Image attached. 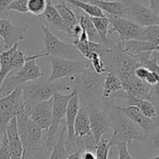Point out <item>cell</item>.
Returning <instances> with one entry per match:
<instances>
[{"instance_id": "603a6c76", "label": "cell", "mask_w": 159, "mask_h": 159, "mask_svg": "<svg viewBox=\"0 0 159 159\" xmlns=\"http://www.w3.org/2000/svg\"><path fill=\"white\" fill-rule=\"evenodd\" d=\"M134 58L140 64V66L147 68L150 72H154L159 76V52H144L137 54Z\"/></svg>"}, {"instance_id": "7c38bea8", "label": "cell", "mask_w": 159, "mask_h": 159, "mask_svg": "<svg viewBox=\"0 0 159 159\" xmlns=\"http://www.w3.org/2000/svg\"><path fill=\"white\" fill-rule=\"evenodd\" d=\"M89 111V121L91 133L97 143L103 138V135L111 128L110 105L106 104L103 110H99L95 105L87 106Z\"/></svg>"}, {"instance_id": "ffe728a7", "label": "cell", "mask_w": 159, "mask_h": 159, "mask_svg": "<svg viewBox=\"0 0 159 159\" xmlns=\"http://www.w3.org/2000/svg\"><path fill=\"white\" fill-rule=\"evenodd\" d=\"M39 18L46 21L48 25H51L53 27H55L56 29L65 32L66 35L68 34V28L63 22L61 16L59 15L54 5L52 4V0H47V8L45 10V11L43 12V14Z\"/></svg>"}, {"instance_id": "8fae6325", "label": "cell", "mask_w": 159, "mask_h": 159, "mask_svg": "<svg viewBox=\"0 0 159 159\" xmlns=\"http://www.w3.org/2000/svg\"><path fill=\"white\" fill-rule=\"evenodd\" d=\"M22 98V87H17L6 97L0 98V138L6 134L11 120L16 117L17 105Z\"/></svg>"}, {"instance_id": "ab89813d", "label": "cell", "mask_w": 159, "mask_h": 159, "mask_svg": "<svg viewBox=\"0 0 159 159\" xmlns=\"http://www.w3.org/2000/svg\"><path fill=\"white\" fill-rule=\"evenodd\" d=\"M82 151L83 150H80V151H77L75 152H72V153L68 154V156L66 157V159H80V155H81Z\"/></svg>"}, {"instance_id": "836d02e7", "label": "cell", "mask_w": 159, "mask_h": 159, "mask_svg": "<svg viewBox=\"0 0 159 159\" xmlns=\"http://www.w3.org/2000/svg\"><path fill=\"white\" fill-rule=\"evenodd\" d=\"M0 159H11L9 142L6 134L1 139V143H0Z\"/></svg>"}, {"instance_id": "60d3db41", "label": "cell", "mask_w": 159, "mask_h": 159, "mask_svg": "<svg viewBox=\"0 0 159 159\" xmlns=\"http://www.w3.org/2000/svg\"><path fill=\"white\" fill-rule=\"evenodd\" d=\"M79 1H83V2H86V3H93L95 0H79Z\"/></svg>"}, {"instance_id": "277c9868", "label": "cell", "mask_w": 159, "mask_h": 159, "mask_svg": "<svg viewBox=\"0 0 159 159\" xmlns=\"http://www.w3.org/2000/svg\"><path fill=\"white\" fill-rule=\"evenodd\" d=\"M16 120L18 133L23 142L25 156L29 153L35 154L42 151L44 132L26 115H19L16 117Z\"/></svg>"}, {"instance_id": "d4e9b609", "label": "cell", "mask_w": 159, "mask_h": 159, "mask_svg": "<svg viewBox=\"0 0 159 159\" xmlns=\"http://www.w3.org/2000/svg\"><path fill=\"white\" fill-rule=\"evenodd\" d=\"M66 124L62 123V129L60 131V135L55 145L52 147L51 151V154L49 159H66L68 156V152L66 146Z\"/></svg>"}, {"instance_id": "d6a6232c", "label": "cell", "mask_w": 159, "mask_h": 159, "mask_svg": "<svg viewBox=\"0 0 159 159\" xmlns=\"http://www.w3.org/2000/svg\"><path fill=\"white\" fill-rule=\"evenodd\" d=\"M142 142H146L148 143V145L154 150L159 149V131H154L152 133H148L145 134Z\"/></svg>"}, {"instance_id": "5bb4252c", "label": "cell", "mask_w": 159, "mask_h": 159, "mask_svg": "<svg viewBox=\"0 0 159 159\" xmlns=\"http://www.w3.org/2000/svg\"><path fill=\"white\" fill-rule=\"evenodd\" d=\"M52 98L38 103L37 105L32 107L26 116L45 133L52 125Z\"/></svg>"}, {"instance_id": "ba28073f", "label": "cell", "mask_w": 159, "mask_h": 159, "mask_svg": "<svg viewBox=\"0 0 159 159\" xmlns=\"http://www.w3.org/2000/svg\"><path fill=\"white\" fill-rule=\"evenodd\" d=\"M43 43H44V52L49 56H54L64 59H70L79 53L77 49L73 44L66 43L57 38L50 29L48 24H43Z\"/></svg>"}, {"instance_id": "3957f363", "label": "cell", "mask_w": 159, "mask_h": 159, "mask_svg": "<svg viewBox=\"0 0 159 159\" xmlns=\"http://www.w3.org/2000/svg\"><path fill=\"white\" fill-rule=\"evenodd\" d=\"M40 66L37 63V59L28 60L18 70L11 72L4 80L3 84L0 88V98H3L11 94L17 87H21L24 84L36 81L42 78Z\"/></svg>"}, {"instance_id": "f6af8a7d", "label": "cell", "mask_w": 159, "mask_h": 159, "mask_svg": "<svg viewBox=\"0 0 159 159\" xmlns=\"http://www.w3.org/2000/svg\"><path fill=\"white\" fill-rule=\"evenodd\" d=\"M0 49H1V45H0Z\"/></svg>"}, {"instance_id": "52a82bcc", "label": "cell", "mask_w": 159, "mask_h": 159, "mask_svg": "<svg viewBox=\"0 0 159 159\" xmlns=\"http://www.w3.org/2000/svg\"><path fill=\"white\" fill-rule=\"evenodd\" d=\"M52 72L48 79L49 83H53L57 80L71 78L81 75L87 68L91 67L89 61H79L72 59H64L51 56Z\"/></svg>"}, {"instance_id": "2e32d148", "label": "cell", "mask_w": 159, "mask_h": 159, "mask_svg": "<svg viewBox=\"0 0 159 159\" xmlns=\"http://www.w3.org/2000/svg\"><path fill=\"white\" fill-rule=\"evenodd\" d=\"M6 136L9 142L11 159H23L25 149L18 133L16 117L12 118L6 128Z\"/></svg>"}, {"instance_id": "30bf717a", "label": "cell", "mask_w": 159, "mask_h": 159, "mask_svg": "<svg viewBox=\"0 0 159 159\" xmlns=\"http://www.w3.org/2000/svg\"><path fill=\"white\" fill-rule=\"evenodd\" d=\"M108 19L111 24L110 34L115 32L119 36L117 42L128 40H141L144 27L126 18L116 17Z\"/></svg>"}, {"instance_id": "4fadbf2b", "label": "cell", "mask_w": 159, "mask_h": 159, "mask_svg": "<svg viewBox=\"0 0 159 159\" xmlns=\"http://www.w3.org/2000/svg\"><path fill=\"white\" fill-rule=\"evenodd\" d=\"M27 27V25L24 27L16 26L11 20L0 18V39L3 40V47L8 50L21 41H25Z\"/></svg>"}, {"instance_id": "83f0119b", "label": "cell", "mask_w": 159, "mask_h": 159, "mask_svg": "<svg viewBox=\"0 0 159 159\" xmlns=\"http://www.w3.org/2000/svg\"><path fill=\"white\" fill-rule=\"evenodd\" d=\"M54 7H55L56 11H58L59 15L61 16L63 22L68 28V33H69V29L78 24V21H77L74 11L68 6H66V3H55Z\"/></svg>"}, {"instance_id": "d590c367", "label": "cell", "mask_w": 159, "mask_h": 159, "mask_svg": "<svg viewBox=\"0 0 159 159\" xmlns=\"http://www.w3.org/2000/svg\"><path fill=\"white\" fill-rule=\"evenodd\" d=\"M12 0H0V18L2 16H8L9 6Z\"/></svg>"}, {"instance_id": "4316f807", "label": "cell", "mask_w": 159, "mask_h": 159, "mask_svg": "<svg viewBox=\"0 0 159 159\" xmlns=\"http://www.w3.org/2000/svg\"><path fill=\"white\" fill-rule=\"evenodd\" d=\"M92 23L100 38L101 43H109L111 40L109 39L111 24L107 17H98V18H91Z\"/></svg>"}, {"instance_id": "4dcf8cb0", "label": "cell", "mask_w": 159, "mask_h": 159, "mask_svg": "<svg viewBox=\"0 0 159 159\" xmlns=\"http://www.w3.org/2000/svg\"><path fill=\"white\" fill-rule=\"evenodd\" d=\"M89 63H90V66L92 67V69L97 72L98 74H100V75H103L104 73H106V66H105V64L102 60V58L100 57L99 54L98 53H92L91 56L89 57L88 59Z\"/></svg>"}, {"instance_id": "cb8c5ba5", "label": "cell", "mask_w": 159, "mask_h": 159, "mask_svg": "<svg viewBox=\"0 0 159 159\" xmlns=\"http://www.w3.org/2000/svg\"><path fill=\"white\" fill-rule=\"evenodd\" d=\"M128 105H135L139 108V110L141 111V113L146 116L149 119H156L157 118V111L155 107L146 99H137V98H129L128 96L125 98V104L122 106H128Z\"/></svg>"}, {"instance_id": "5b68a950", "label": "cell", "mask_w": 159, "mask_h": 159, "mask_svg": "<svg viewBox=\"0 0 159 159\" xmlns=\"http://www.w3.org/2000/svg\"><path fill=\"white\" fill-rule=\"evenodd\" d=\"M72 96H73V90L71 93H68V94H61L59 92H55L53 94L52 109V125H51L50 128L45 132L42 151L51 152V151L53 147V145H52L53 139H54L57 132L59 131L60 125H62L64 117L66 116L67 104Z\"/></svg>"}, {"instance_id": "9c48e42d", "label": "cell", "mask_w": 159, "mask_h": 159, "mask_svg": "<svg viewBox=\"0 0 159 159\" xmlns=\"http://www.w3.org/2000/svg\"><path fill=\"white\" fill-rule=\"evenodd\" d=\"M126 7V19L142 27L159 25V15L137 0H119Z\"/></svg>"}, {"instance_id": "b9f144b4", "label": "cell", "mask_w": 159, "mask_h": 159, "mask_svg": "<svg viewBox=\"0 0 159 159\" xmlns=\"http://www.w3.org/2000/svg\"><path fill=\"white\" fill-rule=\"evenodd\" d=\"M56 3H66V0H57Z\"/></svg>"}, {"instance_id": "ac0fdd59", "label": "cell", "mask_w": 159, "mask_h": 159, "mask_svg": "<svg viewBox=\"0 0 159 159\" xmlns=\"http://www.w3.org/2000/svg\"><path fill=\"white\" fill-rule=\"evenodd\" d=\"M93 3L103 11L107 18L126 17V7L119 0H95Z\"/></svg>"}, {"instance_id": "7a4b0ae2", "label": "cell", "mask_w": 159, "mask_h": 159, "mask_svg": "<svg viewBox=\"0 0 159 159\" xmlns=\"http://www.w3.org/2000/svg\"><path fill=\"white\" fill-rule=\"evenodd\" d=\"M73 79L74 88L79 95L82 94L84 96L89 105H94L102 100L103 75L98 74L92 69V67H89L81 75L75 76Z\"/></svg>"}, {"instance_id": "8d00e7d4", "label": "cell", "mask_w": 159, "mask_h": 159, "mask_svg": "<svg viewBox=\"0 0 159 159\" xmlns=\"http://www.w3.org/2000/svg\"><path fill=\"white\" fill-rule=\"evenodd\" d=\"M144 82L146 84H148L149 85L153 86V85H155L159 82V76L156 73H154V72H150L149 71V73H148V75H147V77H146Z\"/></svg>"}, {"instance_id": "d6986e66", "label": "cell", "mask_w": 159, "mask_h": 159, "mask_svg": "<svg viewBox=\"0 0 159 159\" xmlns=\"http://www.w3.org/2000/svg\"><path fill=\"white\" fill-rule=\"evenodd\" d=\"M122 91H124L123 85L117 75L112 72H107V76L104 78L102 87V100L107 104L112 96Z\"/></svg>"}, {"instance_id": "f1b7e54d", "label": "cell", "mask_w": 159, "mask_h": 159, "mask_svg": "<svg viewBox=\"0 0 159 159\" xmlns=\"http://www.w3.org/2000/svg\"><path fill=\"white\" fill-rule=\"evenodd\" d=\"M47 8V0H28L27 11L34 16L40 17Z\"/></svg>"}, {"instance_id": "e0dca14e", "label": "cell", "mask_w": 159, "mask_h": 159, "mask_svg": "<svg viewBox=\"0 0 159 159\" xmlns=\"http://www.w3.org/2000/svg\"><path fill=\"white\" fill-rule=\"evenodd\" d=\"M74 134L75 138L84 140L86 138H89L92 135L91 129H90V121H89V111L87 107H82L80 108L75 124H74Z\"/></svg>"}, {"instance_id": "44dd1931", "label": "cell", "mask_w": 159, "mask_h": 159, "mask_svg": "<svg viewBox=\"0 0 159 159\" xmlns=\"http://www.w3.org/2000/svg\"><path fill=\"white\" fill-rule=\"evenodd\" d=\"M18 46L19 44H15L11 48L0 52V88H1L7 76L13 71L11 60L14 52L18 50Z\"/></svg>"}, {"instance_id": "ee69618b", "label": "cell", "mask_w": 159, "mask_h": 159, "mask_svg": "<svg viewBox=\"0 0 159 159\" xmlns=\"http://www.w3.org/2000/svg\"><path fill=\"white\" fill-rule=\"evenodd\" d=\"M0 143H1V138H0Z\"/></svg>"}, {"instance_id": "1f68e13d", "label": "cell", "mask_w": 159, "mask_h": 159, "mask_svg": "<svg viewBox=\"0 0 159 159\" xmlns=\"http://www.w3.org/2000/svg\"><path fill=\"white\" fill-rule=\"evenodd\" d=\"M27 2H28V0H12V2L9 6V11L28 13Z\"/></svg>"}, {"instance_id": "e575fe53", "label": "cell", "mask_w": 159, "mask_h": 159, "mask_svg": "<svg viewBox=\"0 0 159 159\" xmlns=\"http://www.w3.org/2000/svg\"><path fill=\"white\" fill-rule=\"evenodd\" d=\"M127 146L128 144L125 142L119 143L115 146L118 150V159H136L134 156L130 154Z\"/></svg>"}, {"instance_id": "f35d334b", "label": "cell", "mask_w": 159, "mask_h": 159, "mask_svg": "<svg viewBox=\"0 0 159 159\" xmlns=\"http://www.w3.org/2000/svg\"><path fill=\"white\" fill-rule=\"evenodd\" d=\"M155 99L156 101L159 102V82L152 86V90H151V99Z\"/></svg>"}, {"instance_id": "8992f818", "label": "cell", "mask_w": 159, "mask_h": 159, "mask_svg": "<svg viewBox=\"0 0 159 159\" xmlns=\"http://www.w3.org/2000/svg\"><path fill=\"white\" fill-rule=\"evenodd\" d=\"M41 79L42 78L21 86L22 97L30 109L38 103L52 99L53 94L59 92V89L62 88L61 84L42 81Z\"/></svg>"}, {"instance_id": "9a60e30c", "label": "cell", "mask_w": 159, "mask_h": 159, "mask_svg": "<svg viewBox=\"0 0 159 159\" xmlns=\"http://www.w3.org/2000/svg\"><path fill=\"white\" fill-rule=\"evenodd\" d=\"M114 107H116L120 111H122L130 121H132L135 125H137L142 130L148 133L157 131L158 129L157 121L149 119L146 116H144L137 106L128 105V106H124V107H117V106H114Z\"/></svg>"}, {"instance_id": "7402d4cb", "label": "cell", "mask_w": 159, "mask_h": 159, "mask_svg": "<svg viewBox=\"0 0 159 159\" xmlns=\"http://www.w3.org/2000/svg\"><path fill=\"white\" fill-rule=\"evenodd\" d=\"M74 13H75V16L77 18L78 23L80 24V25L82 26V28L87 34L89 41L96 42V43H101L100 38H99V36H98V32H97L94 25H93V23H92L91 17L86 15L82 11H79V10L76 11V12H74Z\"/></svg>"}, {"instance_id": "484cf974", "label": "cell", "mask_w": 159, "mask_h": 159, "mask_svg": "<svg viewBox=\"0 0 159 159\" xmlns=\"http://www.w3.org/2000/svg\"><path fill=\"white\" fill-rule=\"evenodd\" d=\"M66 3H69L73 7L82 11L91 18L106 17L103 11L94 3H86L83 1H79V0H66Z\"/></svg>"}, {"instance_id": "7bdbcfd3", "label": "cell", "mask_w": 159, "mask_h": 159, "mask_svg": "<svg viewBox=\"0 0 159 159\" xmlns=\"http://www.w3.org/2000/svg\"><path fill=\"white\" fill-rule=\"evenodd\" d=\"M151 159H159V155H157V156H155V157H152V158H151Z\"/></svg>"}, {"instance_id": "74e56055", "label": "cell", "mask_w": 159, "mask_h": 159, "mask_svg": "<svg viewBox=\"0 0 159 159\" xmlns=\"http://www.w3.org/2000/svg\"><path fill=\"white\" fill-rule=\"evenodd\" d=\"M135 76L139 79V80H141V81H145V79L149 73V70L147 68H145L144 66H139V67H137L135 69Z\"/></svg>"}, {"instance_id": "6da1fadb", "label": "cell", "mask_w": 159, "mask_h": 159, "mask_svg": "<svg viewBox=\"0 0 159 159\" xmlns=\"http://www.w3.org/2000/svg\"><path fill=\"white\" fill-rule=\"evenodd\" d=\"M110 117L111 128L112 129L111 138L109 139V145L111 148L123 142L131 145L132 140L134 139L142 141L145 136L142 130L116 107L110 105Z\"/></svg>"}, {"instance_id": "f546056e", "label": "cell", "mask_w": 159, "mask_h": 159, "mask_svg": "<svg viewBox=\"0 0 159 159\" xmlns=\"http://www.w3.org/2000/svg\"><path fill=\"white\" fill-rule=\"evenodd\" d=\"M110 149L111 147L109 145V139L102 138L98 143L95 151L96 159H109Z\"/></svg>"}]
</instances>
